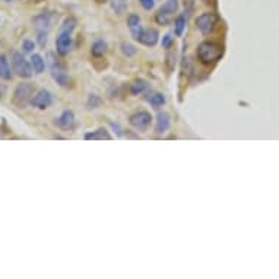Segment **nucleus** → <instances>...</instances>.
Wrapping results in <instances>:
<instances>
[{
    "label": "nucleus",
    "mask_w": 279,
    "mask_h": 279,
    "mask_svg": "<svg viewBox=\"0 0 279 279\" xmlns=\"http://www.w3.org/2000/svg\"><path fill=\"white\" fill-rule=\"evenodd\" d=\"M113 9L116 10V13H122V12H124V9H126V3H124V0H114L113 1Z\"/></svg>",
    "instance_id": "obj_24"
},
{
    "label": "nucleus",
    "mask_w": 279,
    "mask_h": 279,
    "mask_svg": "<svg viewBox=\"0 0 279 279\" xmlns=\"http://www.w3.org/2000/svg\"><path fill=\"white\" fill-rule=\"evenodd\" d=\"M6 93V87L4 85H0V98L3 96V93Z\"/></svg>",
    "instance_id": "obj_30"
},
{
    "label": "nucleus",
    "mask_w": 279,
    "mask_h": 279,
    "mask_svg": "<svg viewBox=\"0 0 279 279\" xmlns=\"http://www.w3.org/2000/svg\"><path fill=\"white\" fill-rule=\"evenodd\" d=\"M159 40V32L156 30H143L140 37L138 38L140 44L148 47H154Z\"/></svg>",
    "instance_id": "obj_13"
},
{
    "label": "nucleus",
    "mask_w": 279,
    "mask_h": 279,
    "mask_svg": "<svg viewBox=\"0 0 279 279\" xmlns=\"http://www.w3.org/2000/svg\"><path fill=\"white\" fill-rule=\"evenodd\" d=\"M177 10H179V0H167L161 6V9L156 12L155 22L158 25H161V27L170 25L171 21H173V18H174V15L177 13Z\"/></svg>",
    "instance_id": "obj_5"
},
{
    "label": "nucleus",
    "mask_w": 279,
    "mask_h": 279,
    "mask_svg": "<svg viewBox=\"0 0 279 279\" xmlns=\"http://www.w3.org/2000/svg\"><path fill=\"white\" fill-rule=\"evenodd\" d=\"M171 126V116L165 111L158 113L156 116V124H155V133L156 135H162L165 132H168Z\"/></svg>",
    "instance_id": "obj_11"
},
{
    "label": "nucleus",
    "mask_w": 279,
    "mask_h": 279,
    "mask_svg": "<svg viewBox=\"0 0 279 279\" xmlns=\"http://www.w3.org/2000/svg\"><path fill=\"white\" fill-rule=\"evenodd\" d=\"M127 27H129V30H130V32H132V37L138 41V38H139L142 31H143V28H142V25H140L139 16L135 15V13L129 15V18H127Z\"/></svg>",
    "instance_id": "obj_14"
},
{
    "label": "nucleus",
    "mask_w": 279,
    "mask_h": 279,
    "mask_svg": "<svg viewBox=\"0 0 279 279\" xmlns=\"http://www.w3.org/2000/svg\"><path fill=\"white\" fill-rule=\"evenodd\" d=\"M51 78L62 88H70L72 87V79L69 78V75L64 72V69L57 62H51Z\"/></svg>",
    "instance_id": "obj_9"
},
{
    "label": "nucleus",
    "mask_w": 279,
    "mask_h": 279,
    "mask_svg": "<svg viewBox=\"0 0 279 279\" xmlns=\"http://www.w3.org/2000/svg\"><path fill=\"white\" fill-rule=\"evenodd\" d=\"M139 3L145 10H152L155 6V0H139Z\"/></svg>",
    "instance_id": "obj_28"
},
{
    "label": "nucleus",
    "mask_w": 279,
    "mask_h": 279,
    "mask_svg": "<svg viewBox=\"0 0 279 279\" xmlns=\"http://www.w3.org/2000/svg\"><path fill=\"white\" fill-rule=\"evenodd\" d=\"M12 72H10V66H9V60L4 54L0 53V79L3 81H10L12 79Z\"/></svg>",
    "instance_id": "obj_16"
},
{
    "label": "nucleus",
    "mask_w": 279,
    "mask_h": 279,
    "mask_svg": "<svg viewBox=\"0 0 279 279\" xmlns=\"http://www.w3.org/2000/svg\"><path fill=\"white\" fill-rule=\"evenodd\" d=\"M31 66H32L34 73L41 75L46 70V60L40 54H32L31 56Z\"/></svg>",
    "instance_id": "obj_18"
},
{
    "label": "nucleus",
    "mask_w": 279,
    "mask_h": 279,
    "mask_svg": "<svg viewBox=\"0 0 279 279\" xmlns=\"http://www.w3.org/2000/svg\"><path fill=\"white\" fill-rule=\"evenodd\" d=\"M76 27V21L73 18H67L63 25L60 27L59 35L56 38V51L60 56H66L69 54V51L73 47V38H72V32Z\"/></svg>",
    "instance_id": "obj_1"
},
{
    "label": "nucleus",
    "mask_w": 279,
    "mask_h": 279,
    "mask_svg": "<svg viewBox=\"0 0 279 279\" xmlns=\"http://www.w3.org/2000/svg\"><path fill=\"white\" fill-rule=\"evenodd\" d=\"M60 130L63 132H73L76 129V117L72 110H64L59 117L54 119L53 122Z\"/></svg>",
    "instance_id": "obj_8"
},
{
    "label": "nucleus",
    "mask_w": 279,
    "mask_h": 279,
    "mask_svg": "<svg viewBox=\"0 0 279 279\" xmlns=\"http://www.w3.org/2000/svg\"><path fill=\"white\" fill-rule=\"evenodd\" d=\"M85 140H111V135L108 133V130L107 129H96V130H93V132H88V133H85Z\"/></svg>",
    "instance_id": "obj_17"
},
{
    "label": "nucleus",
    "mask_w": 279,
    "mask_h": 279,
    "mask_svg": "<svg viewBox=\"0 0 279 279\" xmlns=\"http://www.w3.org/2000/svg\"><path fill=\"white\" fill-rule=\"evenodd\" d=\"M1 1H6V3H10V1H15V0H1Z\"/></svg>",
    "instance_id": "obj_31"
},
{
    "label": "nucleus",
    "mask_w": 279,
    "mask_h": 279,
    "mask_svg": "<svg viewBox=\"0 0 279 279\" xmlns=\"http://www.w3.org/2000/svg\"><path fill=\"white\" fill-rule=\"evenodd\" d=\"M34 48H35L34 41H31V40H24L22 41V51L24 53H32Z\"/></svg>",
    "instance_id": "obj_25"
},
{
    "label": "nucleus",
    "mask_w": 279,
    "mask_h": 279,
    "mask_svg": "<svg viewBox=\"0 0 279 279\" xmlns=\"http://www.w3.org/2000/svg\"><path fill=\"white\" fill-rule=\"evenodd\" d=\"M218 21H219V18H218L217 13H214V12H205V13H202V15H199L196 18L194 24H196V28L199 30L200 34L209 35L217 28Z\"/></svg>",
    "instance_id": "obj_6"
},
{
    "label": "nucleus",
    "mask_w": 279,
    "mask_h": 279,
    "mask_svg": "<svg viewBox=\"0 0 279 279\" xmlns=\"http://www.w3.org/2000/svg\"><path fill=\"white\" fill-rule=\"evenodd\" d=\"M99 104H101V99L95 93H91L90 98H88V101H87V107L88 108H98Z\"/></svg>",
    "instance_id": "obj_23"
},
{
    "label": "nucleus",
    "mask_w": 279,
    "mask_h": 279,
    "mask_svg": "<svg viewBox=\"0 0 279 279\" xmlns=\"http://www.w3.org/2000/svg\"><path fill=\"white\" fill-rule=\"evenodd\" d=\"M10 64H12V70H13L18 76H21V78H24V79L31 78L32 73H34L32 66H31V62H28V60L25 59V56H24L22 53H19V51H13V53L10 54Z\"/></svg>",
    "instance_id": "obj_3"
},
{
    "label": "nucleus",
    "mask_w": 279,
    "mask_h": 279,
    "mask_svg": "<svg viewBox=\"0 0 279 279\" xmlns=\"http://www.w3.org/2000/svg\"><path fill=\"white\" fill-rule=\"evenodd\" d=\"M48 32H44V31H40V32H37V43L40 44L41 47H46L47 44V40H48Z\"/></svg>",
    "instance_id": "obj_26"
},
{
    "label": "nucleus",
    "mask_w": 279,
    "mask_h": 279,
    "mask_svg": "<svg viewBox=\"0 0 279 279\" xmlns=\"http://www.w3.org/2000/svg\"><path fill=\"white\" fill-rule=\"evenodd\" d=\"M129 123L138 132L145 133V132H148V129H149V126L152 123V116L148 111H136L129 117Z\"/></svg>",
    "instance_id": "obj_7"
},
{
    "label": "nucleus",
    "mask_w": 279,
    "mask_h": 279,
    "mask_svg": "<svg viewBox=\"0 0 279 279\" xmlns=\"http://www.w3.org/2000/svg\"><path fill=\"white\" fill-rule=\"evenodd\" d=\"M222 54H224V47L214 41H203L202 44H199L196 50V56L199 62L206 66H212L218 63Z\"/></svg>",
    "instance_id": "obj_2"
},
{
    "label": "nucleus",
    "mask_w": 279,
    "mask_h": 279,
    "mask_svg": "<svg viewBox=\"0 0 279 279\" xmlns=\"http://www.w3.org/2000/svg\"><path fill=\"white\" fill-rule=\"evenodd\" d=\"M167 66H168V70H173L174 66H176V53H168L167 56Z\"/></svg>",
    "instance_id": "obj_27"
},
{
    "label": "nucleus",
    "mask_w": 279,
    "mask_h": 279,
    "mask_svg": "<svg viewBox=\"0 0 279 279\" xmlns=\"http://www.w3.org/2000/svg\"><path fill=\"white\" fill-rule=\"evenodd\" d=\"M35 93V87L32 84L28 82H22L19 84L15 91H13V96H12V102L18 107V108H24L30 104V101L32 99Z\"/></svg>",
    "instance_id": "obj_4"
},
{
    "label": "nucleus",
    "mask_w": 279,
    "mask_h": 279,
    "mask_svg": "<svg viewBox=\"0 0 279 279\" xmlns=\"http://www.w3.org/2000/svg\"><path fill=\"white\" fill-rule=\"evenodd\" d=\"M32 24H34V28L37 32H40V31L48 32V30L51 27V15L48 12H43L32 19Z\"/></svg>",
    "instance_id": "obj_12"
},
{
    "label": "nucleus",
    "mask_w": 279,
    "mask_h": 279,
    "mask_svg": "<svg viewBox=\"0 0 279 279\" xmlns=\"http://www.w3.org/2000/svg\"><path fill=\"white\" fill-rule=\"evenodd\" d=\"M145 99H146V101L149 102V105L154 107V108H161V107L165 104V95L161 93H149L145 96Z\"/></svg>",
    "instance_id": "obj_15"
},
{
    "label": "nucleus",
    "mask_w": 279,
    "mask_h": 279,
    "mask_svg": "<svg viewBox=\"0 0 279 279\" xmlns=\"http://www.w3.org/2000/svg\"><path fill=\"white\" fill-rule=\"evenodd\" d=\"M122 51H123L124 56L132 57L133 54H136V47L133 46V44H130V43H123L122 44Z\"/></svg>",
    "instance_id": "obj_22"
},
{
    "label": "nucleus",
    "mask_w": 279,
    "mask_h": 279,
    "mask_svg": "<svg viewBox=\"0 0 279 279\" xmlns=\"http://www.w3.org/2000/svg\"><path fill=\"white\" fill-rule=\"evenodd\" d=\"M30 104L34 108L46 110V108H48L53 104V93H50V91H47V90H40L38 93L32 96V99L30 101Z\"/></svg>",
    "instance_id": "obj_10"
},
{
    "label": "nucleus",
    "mask_w": 279,
    "mask_h": 279,
    "mask_svg": "<svg viewBox=\"0 0 279 279\" xmlns=\"http://www.w3.org/2000/svg\"><path fill=\"white\" fill-rule=\"evenodd\" d=\"M171 44H173V37H171L170 34H165V35L162 37L161 46H162V48H170Z\"/></svg>",
    "instance_id": "obj_29"
},
{
    "label": "nucleus",
    "mask_w": 279,
    "mask_h": 279,
    "mask_svg": "<svg viewBox=\"0 0 279 279\" xmlns=\"http://www.w3.org/2000/svg\"><path fill=\"white\" fill-rule=\"evenodd\" d=\"M186 28V16L185 15H179L174 21V34L176 37H182Z\"/></svg>",
    "instance_id": "obj_20"
},
{
    "label": "nucleus",
    "mask_w": 279,
    "mask_h": 279,
    "mask_svg": "<svg viewBox=\"0 0 279 279\" xmlns=\"http://www.w3.org/2000/svg\"><path fill=\"white\" fill-rule=\"evenodd\" d=\"M105 51H107V43L104 40H96L93 44V48H91L93 57H101V56H104Z\"/></svg>",
    "instance_id": "obj_21"
},
{
    "label": "nucleus",
    "mask_w": 279,
    "mask_h": 279,
    "mask_svg": "<svg viewBox=\"0 0 279 279\" xmlns=\"http://www.w3.org/2000/svg\"><path fill=\"white\" fill-rule=\"evenodd\" d=\"M146 90H148V82L143 81V79H136V81H133V82L130 84V88H129L130 93L135 95V96L143 93Z\"/></svg>",
    "instance_id": "obj_19"
}]
</instances>
